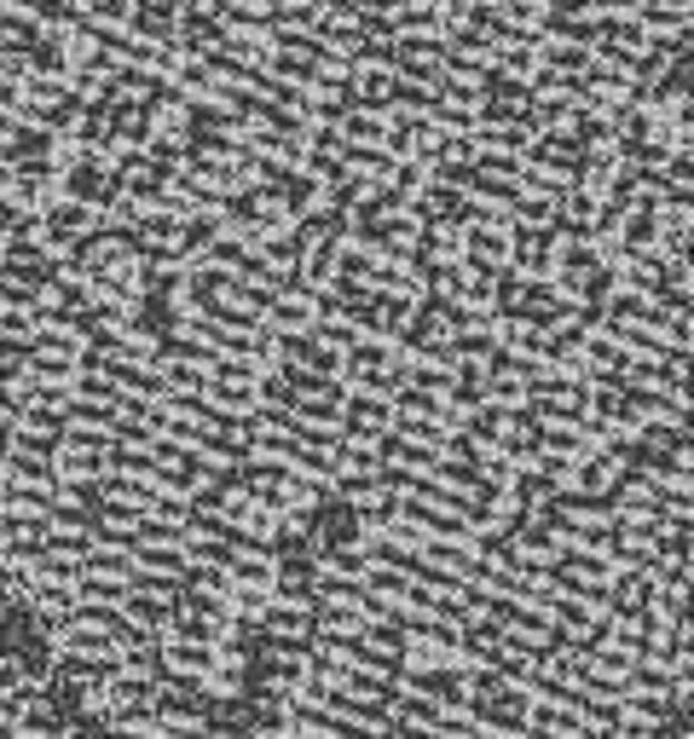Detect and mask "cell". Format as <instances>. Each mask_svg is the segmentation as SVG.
<instances>
[{
	"mask_svg": "<svg viewBox=\"0 0 694 739\" xmlns=\"http://www.w3.org/2000/svg\"><path fill=\"white\" fill-rule=\"evenodd\" d=\"M469 711L480 722V733L492 739H520L533 722V693L520 688V682H504L498 693H486V699H469Z\"/></svg>",
	"mask_w": 694,
	"mask_h": 739,
	"instance_id": "cell-1",
	"label": "cell"
},
{
	"mask_svg": "<svg viewBox=\"0 0 694 739\" xmlns=\"http://www.w3.org/2000/svg\"><path fill=\"white\" fill-rule=\"evenodd\" d=\"M394 428V399H383V393H359V399H347V439H365V446H376Z\"/></svg>",
	"mask_w": 694,
	"mask_h": 739,
	"instance_id": "cell-2",
	"label": "cell"
},
{
	"mask_svg": "<svg viewBox=\"0 0 694 739\" xmlns=\"http://www.w3.org/2000/svg\"><path fill=\"white\" fill-rule=\"evenodd\" d=\"M486 399L504 405V410H515L520 399H527V381H520V376H492V381H486Z\"/></svg>",
	"mask_w": 694,
	"mask_h": 739,
	"instance_id": "cell-3",
	"label": "cell"
}]
</instances>
